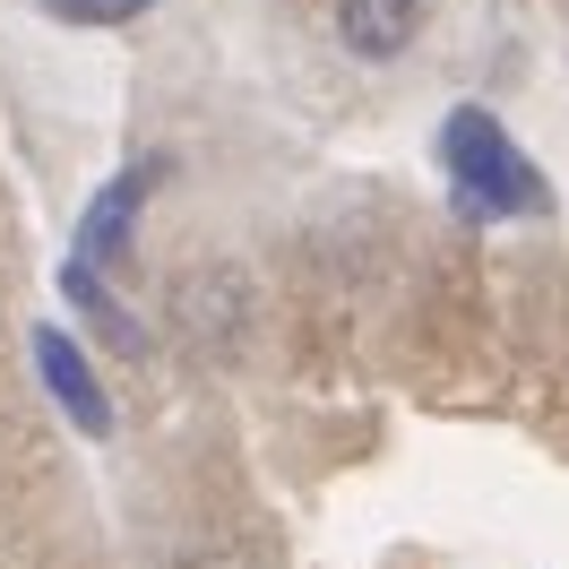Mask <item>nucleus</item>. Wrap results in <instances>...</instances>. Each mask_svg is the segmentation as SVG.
Here are the masks:
<instances>
[{
    "label": "nucleus",
    "instance_id": "6",
    "mask_svg": "<svg viewBox=\"0 0 569 569\" xmlns=\"http://www.w3.org/2000/svg\"><path fill=\"white\" fill-rule=\"evenodd\" d=\"M61 293H70V302H78V311H87L96 328H104V346L139 355V320H130V311H121V302L104 293V277H96V268H78V259H70V268H61Z\"/></svg>",
    "mask_w": 569,
    "mask_h": 569
},
{
    "label": "nucleus",
    "instance_id": "3",
    "mask_svg": "<svg viewBox=\"0 0 569 569\" xmlns=\"http://www.w3.org/2000/svg\"><path fill=\"white\" fill-rule=\"evenodd\" d=\"M147 181H156V173H112L104 190H96V208L78 216V242H70V259H78V268H96V277H104L112 259L130 250V216H139Z\"/></svg>",
    "mask_w": 569,
    "mask_h": 569
},
{
    "label": "nucleus",
    "instance_id": "2",
    "mask_svg": "<svg viewBox=\"0 0 569 569\" xmlns=\"http://www.w3.org/2000/svg\"><path fill=\"white\" fill-rule=\"evenodd\" d=\"M173 320H181V337H190L199 355H233V346L250 337V284H242V268H224V259L190 268L181 293H173Z\"/></svg>",
    "mask_w": 569,
    "mask_h": 569
},
{
    "label": "nucleus",
    "instance_id": "4",
    "mask_svg": "<svg viewBox=\"0 0 569 569\" xmlns=\"http://www.w3.org/2000/svg\"><path fill=\"white\" fill-rule=\"evenodd\" d=\"M36 371H43V389L61 397V415H70L78 431H96V440H104V431H112V406H104V389H96L87 355H78L61 328H36Z\"/></svg>",
    "mask_w": 569,
    "mask_h": 569
},
{
    "label": "nucleus",
    "instance_id": "1",
    "mask_svg": "<svg viewBox=\"0 0 569 569\" xmlns=\"http://www.w3.org/2000/svg\"><path fill=\"white\" fill-rule=\"evenodd\" d=\"M440 164H449V181H458V199L475 216H535V208H543V173L509 147V130H500L483 104L449 112V130H440Z\"/></svg>",
    "mask_w": 569,
    "mask_h": 569
},
{
    "label": "nucleus",
    "instance_id": "7",
    "mask_svg": "<svg viewBox=\"0 0 569 569\" xmlns=\"http://www.w3.org/2000/svg\"><path fill=\"white\" fill-rule=\"evenodd\" d=\"M52 18H70V27H121V18H147L156 0H43Z\"/></svg>",
    "mask_w": 569,
    "mask_h": 569
},
{
    "label": "nucleus",
    "instance_id": "5",
    "mask_svg": "<svg viewBox=\"0 0 569 569\" xmlns=\"http://www.w3.org/2000/svg\"><path fill=\"white\" fill-rule=\"evenodd\" d=\"M423 9L431 0H337V36H346L355 61H397L423 36Z\"/></svg>",
    "mask_w": 569,
    "mask_h": 569
}]
</instances>
